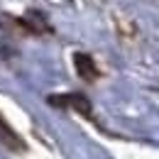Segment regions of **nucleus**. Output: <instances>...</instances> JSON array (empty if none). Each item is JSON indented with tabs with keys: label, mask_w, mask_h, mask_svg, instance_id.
<instances>
[{
	"label": "nucleus",
	"mask_w": 159,
	"mask_h": 159,
	"mask_svg": "<svg viewBox=\"0 0 159 159\" xmlns=\"http://www.w3.org/2000/svg\"><path fill=\"white\" fill-rule=\"evenodd\" d=\"M74 66H76V71H79V76L83 81H96L98 79V69H96L93 57H88L83 52H76L74 54Z\"/></svg>",
	"instance_id": "nucleus-2"
},
{
	"label": "nucleus",
	"mask_w": 159,
	"mask_h": 159,
	"mask_svg": "<svg viewBox=\"0 0 159 159\" xmlns=\"http://www.w3.org/2000/svg\"><path fill=\"white\" fill-rule=\"evenodd\" d=\"M0 142L7 147V149H15V152H25V142H22V137L5 122V120L0 118Z\"/></svg>",
	"instance_id": "nucleus-3"
},
{
	"label": "nucleus",
	"mask_w": 159,
	"mask_h": 159,
	"mask_svg": "<svg viewBox=\"0 0 159 159\" xmlns=\"http://www.w3.org/2000/svg\"><path fill=\"white\" fill-rule=\"evenodd\" d=\"M52 105H57V108H74L76 113L81 115H91V100L86 98V96H81V93H69V96H52L49 98Z\"/></svg>",
	"instance_id": "nucleus-1"
}]
</instances>
